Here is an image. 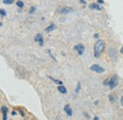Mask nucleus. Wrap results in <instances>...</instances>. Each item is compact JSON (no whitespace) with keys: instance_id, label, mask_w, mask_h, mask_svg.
<instances>
[{"instance_id":"nucleus-1","label":"nucleus","mask_w":123,"mask_h":120,"mask_svg":"<svg viewBox=\"0 0 123 120\" xmlns=\"http://www.w3.org/2000/svg\"><path fill=\"white\" fill-rule=\"evenodd\" d=\"M105 49V42L102 39H98L94 45V56L96 58L100 57Z\"/></svg>"},{"instance_id":"nucleus-2","label":"nucleus","mask_w":123,"mask_h":120,"mask_svg":"<svg viewBox=\"0 0 123 120\" xmlns=\"http://www.w3.org/2000/svg\"><path fill=\"white\" fill-rule=\"evenodd\" d=\"M117 84H118V78H117V75H114V76H112V77L109 79L108 86H109V88H110L111 90H114L115 88H117Z\"/></svg>"},{"instance_id":"nucleus-3","label":"nucleus","mask_w":123,"mask_h":120,"mask_svg":"<svg viewBox=\"0 0 123 120\" xmlns=\"http://www.w3.org/2000/svg\"><path fill=\"white\" fill-rule=\"evenodd\" d=\"M90 70H91L92 72H94V73H97V74H102V73L105 72V70H104L102 67H100L99 65H98V64L92 65V66L90 67Z\"/></svg>"},{"instance_id":"nucleus-4","label":"nucleus","mask_w":123,"mask_h":120,"mask_svg":"<svg viewBox=\"0 0 123 120\" xmlns=\"http://www.w3.org/2000/svg\"><path fill=\"white\" fill-rule=\"evenodd\" d=\"M72 12H73V9L70 7H62V8H59L57 10V13L61 14V15H67V14H70Z\"/></svg>"},{"instance_id":"nucleus-5","label":"nucleus","mask_w":123,"mask_h":120,"mask_svg":"<svg viewBox=\"0 0 123 120\" xmlns=\"http://www.w3.org/2000/svg\"><path fill=\"white\" fill-rule=\"evenodd\" d=\"M17 73H19V76L23 79H26L29 76V73L27 72V70H25L23 67H17Z\"/></svg>"},{"instance_id":"nucleus-6","label":"nucleus","mask_w":123,"mask_h":120,"mask_svg":"<svg viewBox=\"0 0 123 120\" xmlns=\"http://www.w3.org/2000/svg\"><path fill=\"white\" fill-rule=\"evenodd\" d=\"M74 50H75V51H77L79 55H82V54H83V52H84L85 48H84V46L82 45V44H78V45L74 46Z\"/></svg>"},{"instance_id":"nucleus-7","label":"nucleus","mask_w":123,"mask_h":120,"mask_svg":"<svg viewBox=\"0 0 123 120\" xmlns=\"http://www.w3.org/2000/svg\"><path fill=\"white\" fill-rule=\"evenodd\" d=\"M34 41L37 42V43H39V45L41 46V47L44 45V40H43V36H42L41 33H37L34 36Z\"/></svg>"},{"instance_id":"nucleus-8","label":"nucleus","mask_w":123,"mask_h":120,"mask_svg":"<svg viewBox=\"0 0 123 120\" xmlns=\"http://www.w3.org/2000/svg\"><path fill=\"white\" fill-rule=\"evenodd\" d=\"M64 112H66V114H67L68 116H72V114H73L72 109H71V107H70L69 104H66V105L64 106Z\"/></svg>"},{"instance_id":"nucleus-9","label":"nucleus","mask_w":123,"mask_h":120,"mask_svg":"<svg viewBox=\"0 0 123 120\" xmlns=\"http://www.w3.org/2000/svg\"><path fill=\"white\" fill-rule=\"evenodd\" d=\"M89 8L91 10H97V11H101L102 8L98 4V3H93V4H90L89 5Z\"/></svg>"},{"instance_id":"nucleus-10","label":"nucleus","mask_w":123,"mask_h":120,"mask_svg":"<svg viewBox=\"0 0 123 120\" xmlns=\"http://www.w3.org/2000/svg\"><path fill=\"white\" fill-rule=\"evenodd\" d=\"M58 90L61 92V93H62V94H66L67 93V90H66V88L64 87V86H62V85H60V86H58Z\"/></svg>"},{"instance_id":"nucleus-11","label":"nucleus","mask_w":123,"mask_h":120,"mask_svg":"<svg viewBox=\"0 0 123 120\" xmlns=\"http://www.w3.org/2000/svg\"><path fill=\"white\" fill-rule=\"evenodd\" d=\"M55 29H56L55 24H51V25H49L48 27H46V29H45V31H46V32H50V31L54 30Z\"/></svg>"},{"instance_id":"nucleus-12","label":"nucleus","mask_w":123,"mask_h":120,"mask_svg":"<svg viewBox=\"0 0 123 120\" xmlns=\"http://www.w3.org/2000/svg\"><path fill=\"white\" fill-rule=\"evenodd\" d=\"M1 112H3V120H7V112H8V108H7V107H2V108H1Z\"/></svg>"},{"instance_id":"nucleus-13","label":"nucleus","mask_w":123,"mask_h":120,"mask_svg":"<svg viewBox=\"0 0 123 120\" xmlns=\"http://www.w3.org/2000/svg\"><path fill=\"white\" fill-rule=\"evenodd\" d=\"M14 2H15V0H3V3L6 5H12Z\"/></svg>"},{"instance_id":"nucleus-14","label":"nucleus","mask_w":123,"mask_h":120,"mask_svg":"<svg viewBox=\"0 0 123 120\" xmlns=\"http://www.w3.org/2000/svg\"><path fill=\"white\" fill-rule=\"evenodd\" d=\"M16 5H17V7H19V8H23V7H24V2L19 0V1L16 2Z\"/></svg>"},{"instance_id":"nucleus-15","label":"nucleus","mask_w":123,"mask_h":120,"mask_svg":"<svg viewBox=\"0 0 123 120\" xmlns=\"http://www.w3.org/2000/svg\"><path fill=\"white\" fill-rule=\"evenodd\" d=\"M53 82H55L56 84H58V85H62V81H60V80H57V79H55V78H52V77H49Z\"/></svg>"},{"instance_id":"nucleus-16","label":"nucleus","mask_w":123,"mask_h":120,"mask_svg":"<svg viewBox=\"0 0 123 120\" xmlns=\"http://www.w3.org/2000/svg\"><path fill=\"white\" fill-rule=\"evenodd\" d=\"M80 90V82H78L77 88H76V93H79Z\"/></svg>"},{"instance_id":"nucleus-17","label":"nucleus","mask_w":123,"mask_h":120,"mask_svg":"<svg viewBox=\"0 0 123 120\" xmlns=\"http://www.w3.org/2000/svg\"><path fill=\"white\" fill-rule=\"evenodd\" d=\"M35 10H36V8H35V7H31V9H30V12H29V13H30L31 15H32V14L35 12Z\"/></svg>"},{"instance_id":"nucleus-18","label":"nucleus","mask_w":123,"mask_h":120,"mask_svg":"<svg viewBox=\"0 0 123 120\" xmlns=\"http://www.w3.org/2000/svg\"><path fill=\"white\" fill-rule=\"evenodd\" d=\"M0 15H3V16H6V15H7V14H6V12H5L4 10H1V9H0Z\"/></svg>"},{"instance_id":"nucleus-19","label":"nucleus","mask_w":123,"mask_h":120,"mask_svg":"<svg viewBox=\"0 0 123 120\" xmlns=\"http://www.w3.org/2000/svg\"><path fill=\"white\" fill-rule=\"evenodd\" d=\"M108 83H109V79H106V80L103 81V85L104 86H108Z\"/></svg>"},{"instance_id":"nucleus-20","label":"nucleus","mask_w":123,"mask_h":120,"mask_svg":"<svg viewBox=\"0 0 123 120\" xmlns=\"http://www.w3.org/2000/svg\"><path fill=\"white\" fill-rule=\"evenodd\" d=\"M109 99H110V101H111V102H114V100H115V97H114L113 95H110V96H109Z\"/></svg>"},{"instance_id":"nucleus-21","label":"nucleus","mask_w":123,"mask_h":120,"mask_svg":"<svg viewBox=\"0 0 123 120\" xmlns=\"http://www.w3.org/2000/svg\"><path fill=\"white\" fill-rule=\"evenodd\" d=\"M19 112H20V113H21V115H22V116L24 117V116H25V113H24V112H23L22 110H19Z\"/></svg>"},{"instance_id":"nucleus-22","label":"nucleus","mask_w":123,"mask_h":120,"mask_svg":"<svg viewBox=\"0 0 123 120\" xmlns=\"http://www.w3.org/2000/svg\"><path fill=\"white\" fill-rule=\"evenodd\" d=\"M81 4H83V5H86V1H84V0H79Z\"/></svg>"},{"instance_id":"nucleus-23","label":"nucleus","mask_w":123,"mask_h":120,"mask_svg":"<svg viewBox=\"0 0 123 120\" xmlns=\"http://www.w3.org/2000/svg\"><path fill=\"white\" fill-rule=\"evenodd\" d=\"M104 1L103 0H98V4H103Z\"/></svg>"},{"instance_id":"nucleus-24","label":"nucleus","mask_w":123,"mask_h":120,"mask_svg":"<svg viewBox=\"0 0 123 120\" xmlns=\"http://www.w3.org/2000/svg\"><path fill=\"white\" fill-rule=\"evenodd\" d=\"M120 105L123 107V96H121V98H120Z\"/></svg>"},{"instance_id":"nucleus-25","label":"nucleus","mask_w":123,"mask_h":120,"mask_svg":"<svg viewBox=\"0 0 123 120\" xmlns=\"http://www.w3.org/2000/svg\"><path fill=\"white\" fill-rule=\"evenodd\" d=\"M83 114L85 115V117H86V118H90V116H89V115H88V114H87L86 112H83Z\"/></svg>"},{"instance_id":"nucleus-26","label":"nucleus","mask_w":123,"mask_h":120,"mask_svg":"<svg viewBox=\"0 0 123 120\" xmlns=\"http://www.w3.org/2000/svg\"><path fill=\"white\" fill-rule=\"evenodd\" d=\"M94 37H95V38H98V33L94 34Z\"/></svg>"},{"instance_id":"nucleus-27","label":"nucleus","mask_w":123,"mask_h":120,"mask_svg":"<svg viewBox=\"0 0 123 120\" xmlns=\"http://www.w3.org/2000/svg\"><path fill=\"white\" fill-rule=\"evenodd\" d=\"M12 115H16V112H12Z\"/></svg>"},{"instance_id":"nucleus-28","label":"nucleus","mask_w":123,"mask_h":120,"mask_svg":"<svg viewBox=\"0 0 123 120\" xmlns=\"http://www.w3.org/2000/svg\"><path fill=\"white\" fill-rule=\"evenodd\" d=\"M120 53H123V47L121 48V50H120Z\"/></svg>"},{"instance_id":"nucleus-29","label":"nucleus","mask_w":123,"mask_h":120,"mask_svg":"<svg viewBox=\"0 0 123 120\" xmlns=\"http://www.w3.org/2000/svg\"><path fill=\"white\" fill-rule=\"evenodd\" d=\"M94 119H95V120H98V117H97V116H96V117H94Z\"/></svg>"},{"instance_id":"nucleus-30","label":"nucleus","mask_w":123,"mask_h":120,"mask_svg":"<svg viewBox=\"0 0 123 120\" xmlns=\"http://www.w3.org/2000/svg\"><path fill=\"white\" fill-rule=\"evenodd\" d=\"M1 26H2V23H1V22H0V27H1Z\"/></svg>"}]
</instances>
